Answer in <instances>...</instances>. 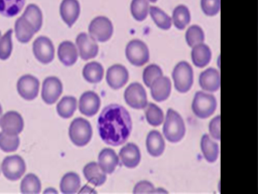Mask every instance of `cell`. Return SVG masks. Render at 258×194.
Here are the masks:
<instances>
[{"label":"cell","instance_id":"obj_19","mask_svg":"<svg viewBox=\"0 0 258 194\" xmlns=\"http://www.w3.org/2000/svg\"><path fill=\"white\" fill-rule=\"evenodd\" d=\"M57 56L59 61L67 65L71 66L76 63L78 56H79V51L77 48V45H75L73 42L66 40L62 41L57 48Z\"/></svg>","mask_w":258,"mask_h":194},{"label":"cell","instance_id":"obj_8","mask_svg":"<svg viewBox=\"0 0 258 194\" xmlns=\"http://www.w3.org/2000/svg\"><path fill=\"white\" fill-rule=\"evenodd\" d=\"M26 166L24 160L18 155L6 157L1 164V171L4 177L10 181H16L23 176Z\"/></svg>","mask_w":258,"mask_h":194},{"label":"cell","instance_id":"obj_3","mask_svg":"<svg viewBox=\"0 0 258 194\" xmlns=\"http://www.w3.org/2000/svg\"><path fill=\"white\" fill-rule=\"evenodd\" d=\"M93 130L89 121L83 118L75 119L69 128V136L74 145L78 147L86 146L92 139Z\"/></svg>","mask_w":258,"mask_h":194},{"label":"cell","instance_id":"obj_50","mask_svg":"<svg viewBox=\"0 0 258 194\" xmlns=\"http://www.w3.org/2000/svg\"><path fill=\"white\" fill-rule=\"evenodd\" d=\"M0 170H1V168H0Z\"/></svg>","mask_w":258,"mask_h":194},{"label":"cell","instance_id":"obj_9","mask_svg":"<svg viewBox=\"0 0 258 194\" xmlns=\"http://www.w3.org/2000/svg\"><path fill=\"white\" fill-rule=\"evenodd\" d=\"M125 103L136 110L145 109L147 106V94L144 87L139 82H133L124 91Z\"/></svg>","mask_w":258,"mask_h":194},{"label":"cell","instance_id":"obj_21","mask_svg":"<svg viewBox=\"0 0 258 194\" xmlns=\"http://www.w3.org/2000/svg\"><path fill=\"white\" fill-rule=\"evenodd\" d=\"M119 156L110 148L103 149L98 156V163L107 174H111L115 171L119 165Z\"/></svg>","mask_w":258,"mask_h":194},{"label":"cell","instance_id":"obj_44","mask_svg":"<svg viewBox=\"0 0 258 194\" xmlns=\"http://www.w3.org/2000/svg\"><path fill=\"white\" fill-rule=\"evenodd\" d=\"M220 120H221L220 116L216 117L215 119L212 120V122L210 123V126H209L210 134L216 140H220L221 139V135H220Z\"/></svg>","mask_w":258,"mask_h":194},{"label":"cell","instance_id":"obj_5","mask_svg":"<svg viewBox=\"0 0 258 194\" xmlns=\"http://www.w3.org/2000/svg\"><path fill=\"white\" fill-rule=\"evenodd\" d=\"M216 108L217 101L214 95L203 91L196 92L191 109L197 117L206 119L216 111Z\"/></svg>","mask_w":258,"mask_h":194},{"label":"cell","instance_id":"obj_38","mask_svg":"<svg viewBox=\"0 0 258 194\" xmlns=\"http://www.w3.org/2000/svg\"><path fill=\"white\" fill-rule=\"evenodd\" d=\"M18 135H9L4 132L0 133V149L6 153L14 152L19 147Z\"/></svg>","mask_w":258,"mask_h":194},{"label":"cell","instance_id":"obj_25","mask_svg":"<svg viewBox=\"0 0 258 194\" xmlns=\"http://www.w3.org/2000/svg\"><path fill=\"white\" fill-rule=\"evenodd\" d=\"M165 143L161 134L158 131L149 132L146 138L147 152L153 157H158L163 153Z\"/></svg>","mask_w":258,"mask_h":194},{"label":"cell","instance_id":"obj_43","mask_svg":"<svg viewBox=\"0 0 258 194\" xmlns=\"http://www.w3.org/2000/svg\"><path fill=\"white\" fill-rule=\"evenodd\" d=\"M133 192L134 193H153V192H155V189H154L152 183L144 180V181L138 182L135 185Z\"/></svg>","mask_w":258,"mask_h":194},{"label":"cell","instance_id":"obj_16","mask_svg":"<svg viewBox=\"0 0 258 194\" xmlns=\"http://www.w3.org/2000/svg\"><path fill=\"white\" fill-rule=\"evenodd\" d=\"M101 106L100 96L95 91H85L79 101V110L80 112L87 116L93 117L99 112Z\"/></svg>","mask_w":258,"mask_h":194},{"label":"cell","instance_id":"obj_35","mask_svg":"<svg viewBox=\"0 0 258 194\" xmlns=\"http://www.w3.org/2000/svg\"><path fill=\"white\" fill-rule=\"evenodd\" d=\"M149 13H150L152 20L159 28H161L163 30H167L170 28L171 18L160 8H158L156 6H151L149 8Z\"/></svg>","mask_w":258,"mask_h":194},{"label":"cell","instance_id":"obj_23","mask_svg":"<svg viewBox=\"0 0 258 194\" xmlns=\"http://www.w3.org/2000/svg\"><path fill=\"white\" fill-rule=\"evenodd\" d=\"M150 89L153 100H155L156 102H163L170 94L171 82L168 77L161 76L151 84Z\"/></svg>","mask_w":258,"mask_h":194},{"label":"cell","instance_id":"obj_39","mask_svg":"<svg viewBox=\"0 0 258 194\" xmlns=\"http://www.w3.org/2000/svg\"><path fill=\"white\" fill-rule=\"evenodd\" d=\"M205 39V35H204V31L203 29L198 26V25H191L187 30H186V33H185V40H186V43L194 47L195 45L197 44H200V43H203Z\"/></svg>","mask_w":258,"mask_h":194},{"label":"cell","instance_id":"obj_40","mask_svg":"<svg viewBox=\"0 0 258 194\" xmlns=\"http://www.w3.org/2000/svg\"><path fill=\"white\" fill-rule=\"evenodd\" d=\"M12 29H9L0 38V59L9 58L12 53Z\"/></svg>","mask_w":258,"mask_h":194},{"label":"cell","instance_id":"obj_15","mask_svg":"<svg viewBox=\"0 0 258 194\" xmlns=\"http://www.w3.org/2000/svg\"><path fill=\"white\" fill-rule=\"evenodd\" d=\"M129 73L127 68L122 64H113L106 72L108 85L113 89H119L128 81Z\"/></svg>","mask_w":258,"mask_h":194},{"label":"cell","instance_id":"obj_41","mask_svg":"<svg viewBox=\"0 0 258 194\" xmlns=\"http://www.w3.org/2000/svg\"><path fill=\"white\" fill-rule=\"evenodd\" d=\"M161 76H162V70L157 64H149L143 70V81L145 85L148 87H150L151 84Z\"/></svg>","mask_w":258,"mask_h":194},{"label":"cell","instance_id":"obj_37","mask_svg":"<svg viewBox=\"0 0 258 194\" xmlns=\"http://www.w3.org/2000/svg\"><path fill=\"white\" fill-rule=\"evenodd\" d=\"M148 0H132L130 4V11L134 19L137 21H143L149 12Z\"/></svg>","mask_w":258,"mask_h":194},{"label":"cell","instance_id":"obj_4","mask_svg":"<svg viewBox=\"0 0 258 194\" xmlns=\"http://www.w3.org/2000/svg\"><path fill=\"white\" fill-rule=\"evenodd\" d=\"M172 78L176 90L179 92L188 91L194 82V72L191 66L185 61L178 62L173 68Z\"/></svg>","mask_w":258,"mask_h":194},{"label":"cell","instance_id":"obj_6","mask_svg":"<svg viewBox=\"0 0 258 194\" xmlns=\"http://www.w3.org/2000/svg\"><path fill=\"white\" fill-rule=\"evenodd\" d=\"M125 54L129 62L135 66H141L147 63L149 60L148 47L139 39H133L128 42L125 49Z\"/></svg>","mask_w":258,"mask_h":194},{"label":"cell","instance_id":"obj_2","mask_svg":"<svg viewBox=\"0 0 258 194\" xmlns=\"http://www.w3.org/2000/svg\"><path fill=\"white\" fill-rule=\"evenodd\" d=\"M185 134L182 118L172 109H168L163 125V135L171 143L179 142Z\"/></svg>","mask_w":258,"mask_h":194},{"label":"cell","instance_id":"obj_48","mask_svg":"<svg viewBox=\"0 0 258 194\" xmlns=\"http://www.w3.org/2000/svg\"><path fill=\"white\" fill-rule=\"evenodd\" d=\"M148 1H150V2H156L157 0H148Z\"/></svg>","mask_w":258,"mask_h":194},{"label":"cell","instance_id":"obj_17","mask_svg":"<svg viewBox=\"0 0 258 194\" xmlns=\"http://www.w3.org/2000/svg\"><path fill=\"white\" fill-rule=\"evenodd\" d=\"M119 159L127 168H135L138 166L141 160L140 150L137 145L133 143H128L123 146L119 152Z\"/></svg>","mask_w":258,"mask_h":194},{"label":"cell","instance_id":"obj_22","mask_svg":"<svg viewBox=\"0 0 258 194\" xmlns=\"http://www.w3.org/2000/svg\"><path fill=\"white\" fill-rule=\"evenodd\" d=\"M200 85L203 89L209 91H216L220 88V72L215 68H208L200 74Z\"/></svg>","mask_w":258,"mask_h":194},{"label":"cell","instance_id":"obj_27","mask_svg":"<svg viewBox=\"0 0 258 194\" xmlns=\"http://www.w3.org/2000/svg\"><path fill=\"white\" fill-rule=\"evenodd\" d=\"M104 76L103 66L97 62H89L83 68V77L90 83H98Z\"/></svg>","mask_w":258,"mask_h":194},{"label":"cell","instance_id":"obj_18","mask_svg":"<svg viewBox=\"0 0 258 194\" xmlns=\"http://www.w3.org/2000/svg\"><path fill=\"white\" fill-rule=\"evenodd\" d=\"M59 14L63 22L71 27L79 18L80 3L78 0H62L59 6Z\"/></svg>","mask_w":258,"mask_h":194},{"label":"cell","instance_id":"obj_36","mask_svg":"<svg viewBox=\"0 0 258 194\" xmlns=\"http://www.w3.org/2000/svg\"><path fill=\"white\" fill-rule=\"evenodd\" d=\"M145 117L148 124L153 127H157L161 125V123L164 121L162 110L152 103L147 104L145 108Z\"/></svg>","mask_w":258,"mask_h":194},{"label":"cell","instance_id":"obj_24","mask_svg":"<svg viewBox=\"0 0 258 194\" xmlns=\"http://www.w3.org/2000/svg\"><path fill=\"white\" fill-rule=\"evenodd\" d=\"M14 30L17 40L21 43H27L36 33L33 26L23 16H20L15 21Z\"/></svg>","mask_w":258,"mask_h":194},{"label":"cell","instance_id":"obj_30","mask_svg":"<svg viewBox=\"0 0 258 194\" xmlns=\"http://www.w3.org/2000/svg\"><path fill=\"white\" fill-rule=\"evenodd\" d=\"M201 148H202L203 155H204L205 159L208 162L213 163V162H215L218 159V156H219V146H218L217 143L213 142L208 135H204L202 137Z\"/></svg>","mask_w":258,"mask_h":194},{"label":"cell","instance_id":"obj_7","mask_svg":"<svg viewBox=\"0 0 258 194\" xmlns=\"http://www.w3.org/2000/svg\"><path fill=\"white\" fill-rule=\"evenodd\" d=\"M89 34L99 42H106L113 34V24L106 16L95 17L89 25Z\"/></svg>","mask_w":258,"mask_h":194},{"label":"cell","instance_id":"obj_1","mask_svg":"<svg viewBox=\"0 0 258 194\" xmlns=\"http://www.w3.org/2000/svg\"><path fill=\"white\" fill-rule=\"evenodd\" d=\"M98 131L102 141L107 145H123L132 131L130 114L120 105L107 106L98 118Z\"/></svg>","mask_w":258,"mask_h":194},{"label":"cell","instance_id":"obj_20","mask_svg":"<svg viewBox=\"0 0 258 194\" xmlns=\"http://www.w3.org/2000/svg\"><path fill=\"white\" fill-rule=\"evenodd\" d=\"M83 173L87 181L94 186H101L106 181V172L101 168L99 163L97 162H91L88 163L84 169Z\"/></svg>","mask_w":258,"mask_h":194},{"label":"cell","instance_id":"obj_10","mask_svg":"<svg viewBox=\"0 0 258 194\" xmlns=\"http://www.w3.org/2000/svg\"><path fill=\"white\" fill-rule=\"evenodd\" d=\"M32 50L35 58L43 64L51 62L54 57V47L52 41L46 36L37 37L33 41Z\"/></svg>","mask_w":258,"mask_h":194},{"label":"cell","instance_id":"obj_31","mask_svg":"<svg viewBox=\"0 0 258 194\" xmlns=\"http://www.w3.org/2000/svg\"><path fill=\"white\" fill-rule=\"evenodd\" d=\"M35 29L37 32L42 25V12L40 8L35 4H29L22 15Z\"/></svg>","mask_w":258,"mask_h":194},{"label":"cell","instance_id":"obj_42","mask_svg":"<svg viewBox=\"0 0 258 194\" xmlns=\"http://www.w3.org/2000/svg\"><path fill=\"white\" fill-rule=\"evenodd\" d=\"M203 12L208 16H214L220 11L221 0H201Z\"/></svg>","mask_w":258,"mask_h":194},{"label":"cell","instance_id":"obj_32","mask_svg":"<svg viewBox=\"0 0 258 194\" xmlns=\"http://www.w3.org/2000/svg\"><path fill=\"white\" fill-rule=\"evenodd\" d=\"M25 0H0V14L4 17H13L23 8Z\"/></svg>","mask_w":258,"mask_h":194},{"label":"cell","instance_id":"obj_33","mask_svg":"<svg viewBox=\"0 0 258 194\" xmlns=\"http://www.w3.org/2000/svg\"><path fill=\"white\" fill-rule=\"evenodd\" d=\"M172 21L177 29H183L190 21V13L186 6L178 5L172 12Z\"/></svg>","mask_w":258,"mask_h":194},{"label":"cell","instance_id":"obj_26","mask_svg":"<svg viewBox=\"0 0 258 194\" xmlns=\"http://www.w3.org/2000/svg\"><path fill=\"white\" fill-rule=\"evenodd\" d=\"M212 57V52L208 45L204 43L197 44L192 47L191 50V60L194 64L198 67L206 66Z\"/></svg>","mask_w":258,"mask_h":194},{"label":"cell","instance_id":"obj_12","mask_svg":"<svg viewBox=\"0 0 258 194\" xmlns=\"http://www.w3.org/2000/svg\"><path fill=\"white\" fill-rule=\"evenodd\" d=\"M62 92V83L55 76H48L43 80L41 98L46 105L54 104Z\"/></svg>","mask_w":258,"mask_h":194},{"label":"cell","instance_id":"obj_49","mask_svg":"<svg viewBox=\"0 0 258 194\" xmlns=\"http://www.w3.org/2000/svg\"><path fill=\"white\" fill-rule=\"evenodd\" d=\"M0 38H1V32H0Z\"/></svg>","mask_w":258,"mask_h":194},{"label":"cell","instance_id":"obj_29","mask_svg":"<svg viewBox=\"0 0 258 194\" xmlns=\"http://www.w3.org/2000/svg\"><path fill=\"white\" fill-rule=\"evenodd\" d=\"M77 99L72 95H66L56 105V112L63 119L71 118L77 109Z\"/></svg>","mask_w":258,"mask_h":194},{"label":"cell","instance_id":"obj_13","mask_svg":"<svg viewBox=\"0 0 258 194\" xmlns=\"http://www.w3.org/2000/svg\"><path fill=\"white\" fill-rule=\"evenodd\" d=\"M38 90L39 80L33 75H22L17 81V91L19 95L26 101L34 100L38 94Z\"/></svg>","mask_w":258,"mask_h":194},{"label":"cell","instance_id":"obj_45","mask_svg":"<svg viewBox=\"0 0 258 194\" xmlns=\"http://www.w3.org/2000/svg\"><path fill=\"white\" fill-rule=\"evenodd\" d=\"M79 193H96V190L89 187L88 185H85L83 188L79 190Z\"/></svg>","mask_w":258,"mask_h":194},{"label":"cell","instance_id":"obj_46","mask_svg":"<svg viewBox=\"0 0 258 194\" xmlns=\"http://www.w3.org/2000/svg\"><path fill=\"white\" fill-rule=\"evenodd\" d=\"M45 193H48V192H52V193H57V191L55 190V189H52V188H48V189H46L45 191H44Z\"/></svg>","mask_w":258,"mask_h":194},{"label":"cell","instance_id":"obj_34","mask_svg":"<svg viewBox=\"0 0 258 194\" xmlns=\"http://www.w3.org/2000/svg\"><path fill=\"white\" fill-rule=\"evenodd\" d=\"M41 191V183L38 177L32 173L25 175L20 184L21 193H39Z\"/></svg>","mask_w":258,"mask_h":194},{"label":"cell","instance_id":"obj_47","mask_svg":"<svg viewBox=\"0 0 258 194\" xmlns=\"http://www.w3.org/2000/svg\"><path fill=\"white\" fill-rule=\"evenodd\" d=\"M1 118H2V107L0 105V120H1Z\"/></svg>","mask_w":258,"mask_h":194},{"label":"cell","instance_id":"obj_28","mask_svg":"<svg viewBox=\"0 0 258 194\" xmlns=\"http://www.w3.org/2000/svg\"><path fill=\"white\" fill-rule=\"evenodd\" d=\"M80 186H81V179L79 175L74 172H69L64 174L59 184L61 193H66V194H73V193L79 192Z\"/></svg>","mask_w":258,"mask_h":194},{"label":"cell","instance_id":"obj_14","mask_svg":"<svg viewBox=\"0 0 258 194\" xmlns=\"http://www.w3.org/2000/svg\"><path fill=\"white\" fill-rule=\"evenodd\" d=\"M24 127L21 115L15 111H9L2 115L0 120V128L2 132L9 135H18Z\"/></svg>","mask_w":258,"mask_h":194},{"label":"cell","instance_id":"obj_11","mask_svg":"<svg viewBox=\"0 0 258 194\" xmlns=\"http://www.w3.org/2000/svg\"><path fill=\"white\" fill-rule=\"evenodd\" d=\"M76 45L79 51V55L84 60H89L97 56L99 46L97 41L88 33L82 32L76 38Z\"/></svg>","mask_w":258,"mask_h":194}]
</instances>
